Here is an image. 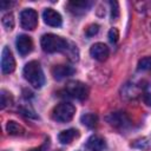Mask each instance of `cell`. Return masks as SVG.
<instances>
[{"instance_id": "1", "label": "cell", "mask_w": 151, "mask_h": 151, "mask_svg": "<svg viewBox=\"0 0 151 151\" xmlns=\"http://www.w3.org/2000/svg\"><path fill=\"white\" fill-rule=\"evenodd\" d=\"M40 45H41V48L47 52V53H54V52H64L68 55V58L71 60H78V57H79V53H78V48L77 46L57 35V34H53V33H47V34H44L40 39Z\"/></svg>"}, {"instance_id": "2", "label": "cell", "mask_w": 151, "mask_h": 151, "mask_svg": "<svg viewBox=\"0 0 151 151\" xmlns=\"http://www.w3.org/2000/svg\"><path fill=\"white\" fill-rule=\"evenodd\" d=\"M24 78L35 88H40L45 84V76L41 70V66L38 61H28L22 70Z\"/></svg>"}, {"instance_id": "3", "label": "cell", "mask_w": 151, "mask_h": 151, "mask_svg": "<svg viewBox=\"0 0 151 151\" xmlns=\"http://www.w3.org/2000/svg\"><path fill=\"white\" fill-rule=\"evenodd\" d=\"M76 113V107L71 103H60L52 111V118L59 123L70 122Z\"/></svg>"}, {"instance_id": "4", "label": "cell", "mask_w": 151, "mask_h": 151, "mask_svg": "<svg viewBox=\"0 0 151 151\" xmlns=\"http://www.w3.org/2000/svg\"><path fill=\"white\" fill-rule=\"evenodd\" d=\"M65 92L68 97L76 98L78 100H84L88 96V87L86 84L79 80H71L66 84Z\"/></svg>"}, {"instance_id": "5", "label": "cell", "mask_w": 151, "mask_h": 151, "mask_svg": "<svg viewBox=\"0 0 151 151\" xmlns=\"http://www.w3.org/2000/svg\"><path fill=\"white\" fill-rule=\"evenodd\" d=\"M20 25L24 29L33 31L38 25V13L33 8H26L20 13Z\"/></svg>"}, {"instance_id": "6", "label": "cell", "mask_w": 151, "mask_h": 151, "mask_svg": "<svg viewBox=\"0 0 151 151\" xmlns=\"http://www.w3.org/2000/svg\"><path fill=\"white\" fill-rule=\"evenodd\" d=\"M15 70V60L8 47H4L1 53V71L4 74H9Z\"/></svg>"}, {"instance_id": "7", "label": "cell", "mask_w": 151, "mask_h": 151, "mask_svg": "<svg viewBox=\"0 0 151 151\" xmlns=\"http://www.w3.org/2000/svg\"><path fill=\"white\" fill-rule=\"evenodd\" d=\"M106 122L114 126V127H118V129H124L126 126L130 125V119L129 117L123 113V112H113V113H110L107 117H106Z\"/></svg>"}, {"instance_id": "8", "label": "cell", "mask_w": 151, "mask_h": 151, "mask_svg": "<svg viewBox=\"0 0 151 151\" xmlns=\"http://www.w3.org/2000/svg\"><path fill=\"white\" fill-rule=\"evenodd\" d=\"M15 44H17V50H18V52H19V54L21 57L27 55L33 50V41H32L31 37H28L26 34L18 35Z\"/></svg>"}, {"instance_id": "9", "label": "cell", "mask_w": 151, "mask_h": 151, "mask_svg": "<svg viewBox=\"0 0 151 151\" xmlns=\"http://www.w3.org/2000/svg\"><path fill=\"white\" fill-rule=\"evenodd\" d=\"M42 19L44 22L51 27H60L63 24L61 15L53 8H46L42 12Z\"/></svg>"}, {"instance_id": "10", "label": "cell", "mask_w": 151, "mask_h": 151, "mask_svg": "<svg viewBox=\"0 0 151 151\" xmlns=\"http://www.w3.org/2000/svg\"><path fill=\"white\" fill-rule=\"evenodd\" d=\"M90 54L93 59L98 60V61H104L107 59L109 54H110V51H109V47L103 44V42H96L91 46L90 48Z\"/></svg>"}, {"instance_id": "11", "label": "cell", "mask_w": 151, "mask_h": 151, "mask_svg": "<svg viewBox=\"0 0 151 151\" xmlns=\"http://www.w3.org/2000/svg\"><path fill=\"white\" fill-rule=\"evenodd\" d=\"M106 144L103 137L98 134H92L85 143L84 150L85 151H103L105 149Z\"/></svg>"}, {"instance_id": "12", "label": "cell", "mask_w": 151, "mask_h": 151, "mask_svg": "<svg viewBox=\"0 0 151 151\" xmlns=\"http://www.w3.org/2000/svg\"><path fill=\"white\" fill-rule=\"evenodd\" d=\"M92 2L91 1H86V0H83V1H70L67 4V8L71 13L76 14V15H80V14H84L85 12H87L91 7Z\"/></svg>"}, {"instance_id": "13", "label": "cell", "mask_w": 151, "mask_h": 151, "mask_svg": "<svg viewBox=\"0 0 151 151\" xmlns=\"http://www.w3.org/2000/svg\"><path fill=\"white\" fill-rule=\"evenodd\" d=\"M74 73V68L70 65H55L52 67V76L54 77V79L60 80L64 79L66 77H70Z\"/></svg>"}, {"instance_id": "14", "label": "cell", "mask_w": 151, "mask_h": 151, "mask_svg": "<svg viewBox=\"0 0 151 151\" xmlns=\"http://www.w3.org/2000/svg\"><path fill=\"white\" fill-rule=\"evenodd\" d=\"M79 136V131L76 129H67L58 134V139L61 144H70L74 138Z\"/></svg>"}, {"instance_id": "15", "label": "cell", "mask_w": 151, "mask_h": 151, "mask_svg": "<svg viewBox=\"0 0 151 151\" xmlns=\"http://www.w3.org/2000/svg\"><path fill=\"white\" fill-rule=\"evenodd\" d=\"M6 131L11 136H21L25 132L24 127L19 123H17L14 120H8L7 122V124H6Z\"/></svg>"}, {"instance_id": "16", "label": "cell", "mask_w": 151, "mask_h": 151, "mask_svg": "<svg viewBox=\"0 0 151 151\" xmlns=\"http://www.w3.org/2000/svg\"><path fill=\"white\" fill-rule=\"evenodd\" d=\"M131 146L134 149H139V150H149L151 147V136L147 137H143V138H138L136 140H133L131 143Z\"/></svg>"}, {"instance_id": "17", "label": "cell", "mask_w": 151, "mask_h": 151, "mask_svg": "<svg viewBox=\"0 0 151 151\" xmlns=\"http://www.w3.org/2000/svg\"><path fill=\"white\" fill-rule=\"evenodd\" d=\"M80 120H81V123H83L85 126H87L88 129H93V127L97 126L98 116L94 114V113H85V114L81 116Z\"/></svg>"}, {"instance_id": "18", "label": "cell", "mask_w": 151, "mask_h": 151, "mask_svg": "<svg viewBox=\"0 0 151 151\" xmlns=\"http://www.w3.org/2000/svg\"><path fill=\"white\" fill-rule=\"evenodd\" d=\"M13 103V97L9 92H7L6 90H1L0 92V107L1 109H5L6 106L11 105Z\"/></svg>"}, {"instance_id": "19", "label": "cell", "mask_w": 151, "mask_h": 151, "mask_svg": "<svg viewBox=\"0 0 151 151\" xmlns=\"http://www.w3.org/2000/svg\"><path fill=\"white\" fill-rule=\"evenodd\" d=\"M1 21H2L4 27H5L7 31H12V29H13V27H14V15H13L12 13L5 14V15L2 17Z\"/></svg>"}, {"instance_id": "20", "label": "cell", "mask_w": 151, "mask_h": 151, "mask_svg": "<svg viewBox=\"0 0 151 151\" xmlns=\"http://www.w3.org/2000/svg\"><path fill=\"white\" fill-rule=\"evenodd\" d=\"M139 71H151V57H145L138 61Z\"/></svg>"}, {"instance_id": "21", "label": "cell", "mask_w": 151, "mask_h": 151, "mask_svg": "<svg viewBox=\"0 0 151 151\" xmlns=\"http://www.w3.org/2000/svg\"><path fill=\"white\" fill-rule=\"evenodd\" d=\"M98 31H99V25L98 24H91L85 29V34H86V37L91 38V37H94L98 33Z\"/></svg>"}, {"instance_id": "22", "label": "cell", "mask_w": 151, "mask_h": 151, "mask_svg": "<svg viewBox=\"0 0 151 151\" xmlns=\"http://www.w3.org/2000/svg\"><path fill=\"white\" fill-rule=\"evenodd\" d=\"M110 6H111V19L116 20L119 17V6L117 1H110Z\"/></svg>"}, {"instance_id": "23", "label": "cell", "mask_w": 151, "mask_h": 151, "mask_svg": "<svg viewBox=\"0 0 151 151\" xmlns=\"http://www.w3.org/2000/svg\"><path fill=\"white\" fill-rule=\"evenodd\" d=\"M118 38H119V32H118V29L117 28H111L110 31H109V40L112 42V44H114V42H117L118 41Z\"/></svg>"}, {"instance_id": "24", "label": "cell", "mask_w": 151, "mask_h": 151, "mask_svg": "<svg viewBox=\"0 0 151 151\" xmlns=\"http://www.w3.org/2000/svg\"><path fill=\"white\" fill-rule=\"evenodd\" d=\"M143 100L147 106H151V93H145L143 96Z\"/></svg>"}, {"instance_id": "25", "label": "cell", "mask_w": 151, "mask_h": 151, "mask_svg": "<svg viewBox=\"0 0 151 151\" xmlns=\"http://www.w3.org/2000/svg\"><path fill=\"white\" fill-rule=\"evenodd\" d=\"M11 5H12L11 2H7V1H1L0 7H1V9H6V7H8V6H11Z\"/></svg>"}, {"instance_id": "26", "label": "cell", "mask_w": 151, "mask_h": 151, "mask_svg": "<svg viewBox=\"0 0 151 151\" xmlns=\"http://www.w3.org/2000/svg\"><path fill=\"white\" fill-rule=\"evenodd\" d=\"M45 147H46V145H42V146L35 147V149H32V150H29V151H45Z\"/></svg>"}]
</instances>
